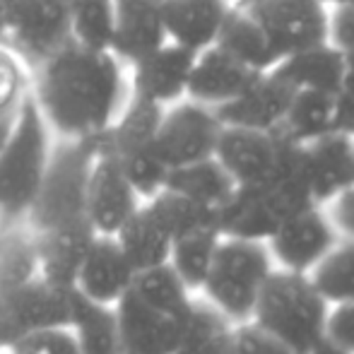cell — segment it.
<instances>
[{
  "instance_id": "cell-23",
  "label": "cell",
  "mask_w": 354,
  "mask_h": 354,
  "mask_svg": "<svg viewBox=\"0 0 354 354\" xmlns=\"http://www.w3.org/2000/svg\"><path fill=\"white\" fill-rule=\"evenodd\" d=\"M34 236H37L39 275L58 287L73 289L80 266L97 236L92 224L84 219V222L46 229V232H34Z\"/></svg>"
},
{
  "instance_id": "cell-3",
  "label": "cell",
  "mask_w": 354,
  "mask_h": 354,
  "mask_svg": "<svg viewBox=\"0 0 354 354\" xmlns=\"http://www.w3.org/2000/svg\"><path fill=\"white\" fill-rule=\"evenodd\" d=\"M316 205L308 188L301 145L284 140L282 157L270 178L236 186L217 207L219 236L266 241L297 212Z\"/></svg>"
},
{
  "instance_id": "cell-36",
  "label": "cell",
  "mask_w": 354,
  "mask_h": 354,
  "mask_svg": "<svg viewBox=\"0 0 354 354\" xmlns=\"http://www.w3.org/2000/svg\"><path fill=\"white\" fill-rule=\"evenodd\" d=\"M5 352L8 354H80V347L71 326H56L19 337Z\"/></svg>"
},
{
  "instance_id": "cell-18",
  "label": "cell",
  "mask_w": 354,
  "mask_h": 354,
  "mask_svg": "<svg viewBox=\"0 0 354 354\" xmlns=\"http://www.w3.org/2000/svg\"><path fill=\"white\" fill-rule=\"evenodd\" d=\"M116 32L111 53L121 63H138L169 41L164 29V0H113Z\"/></svg>"
},
{
  "instance_id": "cell-9",
  "label": "cell",
  "mask_w": 354,
  "mask_h": 354,
  "mask_svg": "<svg viewBox=\"0 0 354 354\" xmlns=\"http://www.w3.org/2000/svg\"><path fill=\"white\" fill-rule=\"evenodd\" d=\"M75 292L44 280L41 275L0 292V347L44 328L71 326Z\"/></svg>"
},
{
  "instance_id": "cell-19",
  "label": "cell",
  "mask_w": 354,
  "mask_h": 354,
  "mask_svg": "<svg viewBox=\"0 0 354 354\" xmlns=\"http://www.w3.org/2000/svg\"><path fill=\"white\" fill-rule=\"evenodd\" d=\"M304 167L313 203H330L337 193L354 183L352 136L333 131L323 138L301 145Z\"/></svg>"
},
{
  "instance_id": "cell-46",
  "label": "cell",
  "mask_w": 354,
  "mask_h": 354,
  "mask_svg": "<svg viewBox=\"0 0 354 354\" xmlns=\"http://www.w3.org/2000/svg\"><path fill=\"white\" fill-rule=\"evenodd\" d=\"M323 5H337V3H345V0H321Z\"/></svg>"
},
{
  "instance_id": "cell-24",
  "label": "cell",
  "mask_w": 354,
  "mask_h": 354,
  "mask_svg": "<svg viewBox=\"0 0 354 354\" xmlns=\"http://www.w3.org/2000/svg\"><path fill=\"white\" fill-rule=\"evenodd\" d=\"M347 68V58L330 44L304 48L280 58L270 73H275L284 84L297 89H318V92L335 94Z\"/></svg>"
},
{
  "instance_id": "cell-39",
  "label": "cell",
  "mask_w": 354,
  "mask_h": 354,
  "mask_svg": "<svg viewBox=\"0 0 354 354\" xmlns=\"http://www.w3.org/2000/svg\"><path fill=\"white\" fill-rule=\"evenodd\" d=\"M19 102H22V68L8 51V46H0V111L17 106Z\"/></svg>"
},
{
  "instance_id": "cell-48",
  "label": "cell",
  "mask_w": 354,
  "mask_h": 354,
  "mask_svg": "<svg viewBox=\"0 0 354 354\" xmlns=\"http://www.w3.org/2000/svg\"><path fill=\"white\" fill-rule=\"evenodd\" d=\"M3 352H5V350H3V347H0V354H3Z\"/></svg>"
},
{
  "instance_id": "cell-41",
  "label": "cell",
  "mask_w": 354,
  "mask_h": 354,
  "mask_svg": "<svg viewBox=\"0 0 354 354\" xmlns=\"http://www.w3.org/2000/svg\"><path fill=\"white\" fill-rule=\"evenodd\" d=\"M335 131L354 133V58H347L342 82L335 92Z\"/></svg>"
},
{
  "instance_id": "cell-16",
  "label": "cell",
  "mask_w": 354,
  "mask_h": 354,
  "mask_svg": "<svg viewBox=\"0 0 354 354\" xmlns=\"http://www.w3.org/2000/svg\"><path fill=\"white\" fill-rule=\"evenodd\" d=\"M193 61V51L167 41L149 56L133 63V97L162 109L186 99Z\"/></svg>"
},
{
  "instance_id": "cell-17",
  "label": "cell",
  "mask_w": 354,
  "mask_h": 354,
  "mask_svg": "<svg viewBox=\"0 0 354 354\" xmlns=\"http://www.w3.org/2000/svg\"><path fill=\"white\" fill-rule=\"evenodd\" d=\"M294 89L275 73H263L251 80L246 89L224 106L214 109L222 126L253 128L277 133Z\"/></svg>"
},
{
  "instance_id": "cell-25",
  "label": "cell",
  "mask_w": 354,
  "mask_h": 354,
  "mask_svg": "<svg viewBox=\"0 0 354 354\" xmlns=\"http://www.w3.org/2000/svg\"><path fill=\"white\" fill-rule=\"evenodd\" d=\"M214 46L227 51L229 56L236 58L248 71L258 75L270 73L280 63V53L275 51L268 34L256 22V17L248 10H243L241 5H232Z\"/></svg>"
},
{
  "instance_id": "cell-35",
  "label": "cell",
  "mask_w": 354,
  "mask_h": 354,
  "mask_svg": "<svg viewBox=\"0 0 354 354\" xmlns=\"http://www.w3.org/2000/svg\"><path fill=\"white\" fill-rule=\"evenodd\" d=\"M311 282L326 301H354V243L328 251L318 261Z\"/></svg>"
},
{
  "instance_id": "cell-20",
  "label": "cell",
  "mask_w": 354,
  "mask_h": 354,
  "mask_svg": "<svg viewBox=\"0 0 354 354\" xmlns=\"http://www.w3.org/2000/svg\"><path fill=\"white\" fill-rule=\"evenodd\" d=\"M270 246L287 270L306 272L335 243V234L316 205L297 212L272 234Z\"/></svg>"
},
{
  "instance_id": "cell-28",
  "label": "cell",
  "mask_w": 354,
  "mask_h": 354,
  "mask_svg": "<svg viewBox=\"0 0 354 354\" xmlns=\"http://www.w3.org/2000/svg\"><path fill=\"white\" fill-rule=\"evenodd\" d=\"M75 292V289H73ZM71 328L80 354H123L116 308L89 301L75 292Z\"/></svg>"
},
{
  "instance_id": "cell-14",
  "label": "cell",
  "mask_w": 354,
  "mask_h": 354,
  "mask_svg": "<svg viewBox=\"0 0 354 354\" xmlns=\"http://www.w3.org/2000/svg\"><path fill=\"white\" fill-rule=\"evenodd\" d=\"M282 147L284 138L280 133L222 126L214 159L227 169L236 186H251L272 176L282 157Z\"/></svg>"
},
{
  "instance_id": "cell-10",
  "label": "cell",
  "mask_w": 354,
  "mask_h": 354,
  "mask_svg": "<svg viewBox=\"0 0 354 354\" xmlns=\"http://www.w3.org/2000/svg\"><path fill=\"white\" fill-rule=\"evenodd\" d=\"M219 131H222V123L214 109L196 104L191 99H181L164 106L157 136H154L157 154L167 169L214 157Z\"/></svg>"
},
{
  "instance_id": "cell-6",
  "label": "cell",
  "mask_w": 354,
  "mask_h": 354,
  "mask_svg": "<svg viewBox=\"0 0 354 354\" xmlns=\"http://www.w3.org/2000/svg\"><path fill=\"white\" fill-rule=\"evenodd\" d=\"M99 140L102 136L63 140L51 149L44 181L24 217V224L32 232H46L87 219V181L99 154Z\"/></svg>"
},
{
  "instance_id": "cell-30",
  "label": "cell",
  "mask_w": 354,
  "mask_h": 354,
  "mask_svg": "<svg viewBox=\"0 0 354 354\" xmlns=\"http://www.w3.org/2000/svg\"><path fill=\"white\" fill-rule=\"evenodd\" d=\"M176 354H234L229 318L210 301H193Z\"/></svg>"
},
{
  "instance_id": "cell-8",
  "label": "cell",
  "mask_w": 354,
  "mask_h": 354,
  "mask_svg": "<svg viewBox=\"0 0 354 354\" xmlns=\"http://www.w3.org/2000/svg\"><path fill=\"white\" fill-rule=\"evenodd\" d=\"M268 275L270 258L261 241L222 236L203 289L212 306H217L227 318L246 321L251 318Z\"/></svg>"
},
{
  "instance_id": "cell-45",
  "label": "cell",
  "mask_w": 354,
  "mask_h": 354,
  "mask_svg": "<svg viewBox=\"0 0 354 354\" xmlns=\"http://www.w3.org/2000/svg\"><path fill=\"white\" fill-rule=\"evenodd\" d=\"M308 354H350V352H345V350H340V347H335L333 342H328L326 337H323L321 342H318L316 347H313Z\"/></svg>"
},
{
  "instance_id": "cell-44",
  "label": "cell",
  "mask_w": 354,
  "mask_h": 354,
  "mask_svg": "<svg viewBox=\"0 0 354 354\" xmlns=\"http://www.w3.org/2000/svg\"><path fill=\"white\" fill-rule=\"evenodd\" d=\"M19 104L17 106H10V109H3V111H0V149H3V145L8 142V138H10V131H12L15 118H17V111H19Z\"/></svg>"
},
{
  "instance_id": "cell-29",
  "label": "cell",
  "mask_w": 354,
  "mask_h": 354,
  "mask_svg": "<svg viewBox=\"0 0 354 354\" xmlns=\"http://www.w3.org/2000/svg\"><path fill=\"white\" fill-rule=\"evenodd\" d=\"M164 188L176 191L191 201L217 210L224 201L234 193L236 183L227 174V169L214 157L201 159V162L183 164V167L169 169L164 178Z\"/></svg>"
},
{
  "instance_id": "cell-12",
  "label": "cell",
  "mask_w": 354,
  "mask_h": 354,
  "mask_svg": "<svg viewBox=\"0 0 354 354\" xmlns=\"http://www.w3.org/2000/svg\"><path fill=\"white\" fill-rule=\"evenodd\" d=\"M73 0H22L8 46L29 66H41L73 39Z\"/></svg>"
},
{
  "instance_id": "cell-34",
  "label": "cell",
  "mask_w": 354,
  "mask_h": 354,
  "mask_svg": "<svg viewBox=\"0 0 354 354\" xmlns=\"http://www.w3.org/2000/svg\"><path fill=\"white\" fill-rule=\"evenodd\" d=\"M73 41L94 51H111L116 32L113 0H73Z\"/></svg>"
},
{
  "instance_id": "cell-11",
  "label": "cell",
  "mask_w": 354,
  "mask_h": 354,
  "mask_svg": "<svg viewBox=\"0 0 354 354\" xmlns=\"http://www.w3.org/2000/svg\"><path fill=\"white\" fill-rule=\"evenodd\" d=\"M256 17L280 58L326 41L328 5L321 0H241Z\"/></svg>"
},
{
  "instance_id": "cell-5",
  "label": "cell",
  "mask_w": 354,
  "mask_h": 354,
  "mask_svg": "<svg viewBox=\"0 0 354 354\" xmlns=\"http://www.w3.org/2000/svg\"><path fill=\"white\" fill-rule=\"evenodd\" d=\"M51 157L48 126L34 97H22L8 142L0 149V222H24Z\"/></svg>"
},
{
  "instance_id": "cell-4",
  "label": "cell",
  "mask_w": 354,
  "mask_h": 354,
  "mask_svg": "<svg viewBox=\"0 0 354 354\" xmlns=\"http://www.w3.org/2000/svg\"><path fill=\"white\" fill-rule=\"evenodd\" d=\"M304 272H270L261 287L251 316L263 333L297 354H308L326 337L328 306Z\"/></svg>"
},
{
  "instance_id": "cell-22",
  "label": "cell",
  "mask_w": 354,
  "mask_h": 354,
  "mask_svg": "<svg viewBox=\"0 0 354 354\" xmlns=\"http://www.w3.org/2000/svg\"><path fill=\"white\" fill-rule=\"evenodd\" d=\"M229 0H164V29L176 46L201 53L217 44Z\"/></svg>"
},
{
  "instance_id": "cell-40",
  "label": "cell",
  "mask_w": 354,
  "mask_h": 354,
  "mask_svg": "<svg viewBox=\"0 0 354 354\" xmlns=\"http://www.w3.org/2000/svg\"><path fill=\"white\" fill-rule=\"evenodd\" d=\"M326 340L354 354V301H345L326 318Z\"/></svg>"
},
{
  "instance_id": "cell-32",
  "label": "cell",
  "mask_w": 354,
  "mask_h": 354,
  "mask_svg": "<svg viewBox=\"0 0 354 354\" xmlns=\"http://www.w3.org/2000/svg\"><path fill=\"white\" fill-rule=\"evenodd\" d=\"M39 277L37 236L24 224H8L0 234V292Z\"/></svg>"
},
{
  "instance_id": "cell-27",
  "label": "cell",
  "mask_w": 354,
  "mask_h": 354,
  "mask_svg": "<svg viewBox=\"0 0 354 354\" xmlns=\"http://www.w3.org/2000/svg\"><path fill=\"white\" fill-rule=\"evenodd\" d=\"M116 241L131 261V266L136 268V272H140L157 266H167L174 239L159 224L152 210L147 205H140L131 214V219L118 229Z\"/></svg>"
},
{
  "instance_id": "cell-31",
  "label": "cell",
  "mask_w": 354,
  "mask_h": 354,
  "mask_svg": "<svg viewBox=\"0 0 354 354\" xmlns=\"http://www.w3.org/2000/svg\"><path fill=\"white\" fill-rule=\"evenodd\" d=\"M147 207L171 239H181L188 234L205 232V229H217V210L201 205L176 191H169V188L154 193L147 201Z\"/></svg>"
},
{
  "instance_id": "cell-42",
  "label": "cell",
  "mask_w": 354,
  "mask_h": 354,
  "mask_svg": "<svg viewBox=\"0 0 354 354\" xmlns=\"http://www.w3.org/2000/svg\"><path fill=\"white\" fill-rule=\"evenodd\" d=\"M330 203H333V210H330L333 224L340 232H345L347 236L354 239V183L342 193H337Z\"/></svg>"
},
{
  "instance_id": "cell-33",
  "label": "cell",
  "mask_w": 354,
  "mask_h": 354,
  "mask_svg": "<svg viewBox=\"0 0 354 354\" xmlns=\"http://www.w3.org/2000/svg\"><path fill=\"white\" fill-rule=\"evenodd\" d=\"M219 239L222 236H219L217 229H205V232L174 239L171 253H169V266L188 289L203 287L207 272H210Z\"/></svg>"
},
{
  "instance_id": "cell-37",
  "label": "cell",
  "mask_w": 354,
  "mask_h": 354,
  "mask_svg": "<svg viewBox=\"0 0 354 354\" xmlns=\"http://www.w3.org/2000/svg\"><path fill=\"white\" fill-rule=\"evenodd\" d=\"M326 41L345 58H354V0L328 5Z\"/></svg>"
},
{
  "instance_id": "cell-38",
  "label": "cell",
  "mask_w": 354,
  "mask_h": 354,
  "mask_svg": "<svg viewBox=\"0 0 354 354\" xmlns=\"http://www.w3.org/2000/svg\"><path fill=\"white\" fill-rule=\"evenodd\" d=\"M234 354H297L272 335L263 333L261 328L243 326L234 330Z\"/></svg>"
},
{
  "instance_id": "cell-21",
  "label": "cell",
  "mask_w": 354,
  "mask_h": 354,
  "mask_svg": "<svg viewBox=\"0 0 354 354\" xmlns=\"http://www.w3.org/2000/svg\"><path fill=\"white\" fill-rule=\"evenodd\" d=\"M256 75L258 73L248 71L243 63H239L219 46H210L196 53L186 87V99L203 104V106L219 109L236 99Z\"/></svg>"
},
{
  "instance_id": "cell-2",
  "label": "cell",
  "mask_w": 354,
  "mask_h": 354,
  "mask_svg": "<svg viewBox=\"0 0 354 354\" xmlns=\"http://www.w3.org/2000/svg\"><path fill=\"white\" fill-rule=\"evenodd\" d=\"M171 266L136 272L116 304L123 354H176L193 299Z\"/></svg>"
},
{
  "instance_id": "cell-1",
  "label": "cell",
  "mask_w": 354,
  "mask_h": 354,
  "mask_svg": "<svg viewBox=\"0 0 354 354\" xmlns=\"http://www.w3.org/2000/svg\"><path fill=\"white\" fill-rule=\"evenodd\" d=\"M37 102L46 126L63 140L97 138L111 128L123 97L121 61L68 41L39 66Z\"/></svg>"
},
{
  "instance_id": "cell-13",
  "label": "cell",
  "mask_w": 354,
  "mask_h": 354,
  "mask_svg": "<svg viewBox=\"0 0 354 354\" xmlns=\"http://www.w3.org/2000/svg\"><path fill=\"white\" fill-rule=\"evenodd\" d=\"M140 207V196L109 152L99 149L87 181V219L102 236H116L118 229Z\"/></svg>"
},
{
  "instance_id": "cell-7",
  "label": "cell",
  "mask_w": 354,
  "mask_h": 354,
  "mask_svg": "<svg viewBox=\"0 0 354 354\" xmlns=\"http://www.w3.org/2000/svg\"><path fill=\"white\" fill-rule=\"evenodd\" d=\"M162 111L164 109L157 104L133 97L123 116L111 123V128L102 133V140H99V149L116 159L138 196L147 201L164 188V178L169 171L159 159L157 145H154Z\"/></svg>"
},
{
  "instance_id": "cell-43",
  "label": "cell",
  "mask_w": 354,
  "mask_h": 354,
  "mask_svg": "<svg viewBox=\"0 0 354 354\" xmlns=\"http://www.w3.org/2000/svg\"><path fill=\"white\" fill-rule=\"evenodd\" d=\"M22 0H0V46H8V39L17 22Z\"/></svg>"
},
{
  "instance_id": "cell-26",
  "label": "cell",
  "mask_w": 354,
  "mask_h": 354,
  "mask_svg": "<svg viewBox=\"0 0 354 354\" xmlns=\"http://www.w3.org/2000/svg\"><path fill=\"white\" fill-rule=\"evenodd\" d=\"M335 131V94L318 89H297L277 133L294 145H306Z\"/></svg>"
},
{
  "instance_id": "cell-15",
  "label": "cell",
  "mask_w": 354,
  "mask_h": 354,
  "mask_svg": "<svg viewBox=\"0 0 354 354\" xmlns=\"http://www.w3.org/2000/svg\"><path fill=\"white\" fill-rule=\"evenodd\" d=\"M136 280V268L121 251L116 236L97 234L84 256L73 289L89 301L116 306Z\"/></svg>"
},
{
  "instance_id": "cell-47",
  "label": "cell",
  "mask_w": 354,
  "mask_h": 354,
  "mask_svg": "<svg viewBox=\"0 0 354 354\" xmlns=\"http://www.w3.org/2000/svg\"><path fill=\"white\" fill-rule=\"evenodd\" d=\"M352 154H354V133H352Z\"/></svg>"
}]
</instances>
